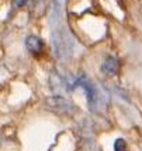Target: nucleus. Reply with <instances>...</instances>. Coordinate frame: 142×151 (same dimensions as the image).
I'll list each match as a JSON object with an SVG mask.
<instances>
[{"instance_id":"f257e3e1","label":"nucleus","mask_w":142,"mask_h":151,"mask_svg":"<svg viewBox=\"0 0 142 151\" xmlns=\"http://www.w3.org/2000/svg\"><path fill=\"white\" fill-rule=\"evenodd\" d=\"M52 32H51V45H52V52L59 60L69 59L73 50H75V39L69 32L63 21L52 25Z\"/></svg>"},{"instance_id":"f03ea898","label":"nucleus","mask_w":142,"mask_h":151,"mask_svg":"<svg viewBox=\"0 0 142 151\" xmlns=\"http://www.w3.org/2000/svg\"><path fill=\"white\" fill-rule=\"evenodd\" d=\"M77 87H82L83 90H84L86 99H87V105L92 111H94L97 105H100V104H103L104 101H106L103 97V94L100 92V90H98L97 87L94 86L93 83L89 80L84 74H80L77 77Z\"/></svg>"},{"instance_id":"7ed1b4c3","label":"nucleus","mask_w":142,"mask_h":151,"mask_svg":"<svg viewBox=\"0 0 142 151\" xmlns=\"http://www.w3.org/2000/svg\"><path fill=\"white\" fill-rule=\"evenodd\" d=\"M48 105L49 108H52L56 112H62V113H69L73 111V105H72L68 99H65L60 95H54V97L48 98Z\"/></svg>"},{"instance_id":"20e7f679","label":"nucleus","mask_w":142,"mask_h":151,"mask_svg":"<svg viewBox=\"0 0 142 151\" xmlns=\"http://www.w3.org/2000/svg\"><path fill=\"white\" fill-rule=\"evenodd\" d=\"M25 48H27V50L30 53L39 55L44 50V42L37 35H30V37L25 38Z\"/></svg>"},{"instance_id":"39448f33","label":"nucleus","mask_w":142,"mask_h":151,"mask_svg":"<svg viewBox=\"0 0 142 151\" xmlns=\"http://www.w3.org/2000/svg\"><path fill=\"white\" fill-rule=\"evenodd\" d=\"M101 71L107 76H115L118 71V60L114 56H107L101 65Z\"/></svg>"},{"instance_id":"423d86ee","label":"nucleus","mask_w":142,"mask_h":151,"mask_svg":"<svg viewBox=\"0 0 142 151\" xmlns=\"http://www.w3.org/2000/svg\"><path fill=\"white\" fill-rule=\"evenodd\" d=\"M114 151H127V143L124 139H117L114 141Z\"/></svg>"},{"instance_id":"0eeeda50","label":"nucleus","mask_w":142,"mask_h":151,"mask_svg":"<svg viewBox=\"0 0 142 151\" xmlns=\"http://www.w3.org/2000/svg\"><path fill=\"white\" fill-rule=\"evenodd\" d=\"M27 3V0H13V6L14 7H23Z\"/></svg>"}]
</instances>
